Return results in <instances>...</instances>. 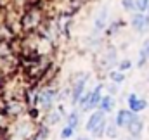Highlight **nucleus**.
Segmentation results:
<instances>
[{
  "instance_id": "nucleus-14",
  "label": "nucleus",
  "mask_w": 149,
  "mask_h": 140,
  "mask_svg": "<svg viewBox=\"0 0 149 140\" xmlns=\"http://www.w3.org/2000/svg\"><path fill=\"white\" fill-rule=\"evenodd\" d=\"M70 135H71V126H70V128H66V130L63 132V139H68Z\"/></svg>"
},
{
  "instance_id": "nucleus-18",
  "label": "nucleus",
  "mask_w": 149,
  "mask_h": 140,
  "mask_svg": "<svg viewBox=\"0 0 149 140\" xmlns=\"http://www.w3.org/2000/svg\"><path fill=\"white\" fill-rule=\"evenodd\" d=\"M35 140H43V132H42V133H40V135H38V137H37Z\"/></svg>"
},
{
  "instance_id": "nucleus-1",
  "label": "nucleus",
  "mask_w": 149,
  "mask_h": 140,
  "mask_svg": "<svg viewBox=\"0 0 149 140\" xmlns=\"http://www.w3.org/2000/svg\"><path fill=\"white\" fill-rule=\"evenodd\" d=\"M102 123H104V116H102V112H94V114H92V118H90V119H88V123H87V130L95 132Z\"/></svg>"
},
{
  "instance_id": "nucleus-12",
  "label": "nucleus",
  "mask_w": 149,
  "mask_h": 140,
  "mask_svg": "<svg viewBox=\"0 0 149 140\" xmlns=\"http://www.w3.org/2000/svg\"><path fill=\"white\" fill-rule=\"evenodd\" d=\"M76 125H78V114H76V112H73V114L70 116V126L73 128V126H76Z\"/></svg>"
},
{
  "instance_id": "nucleus-11",
  "label": "nucleus",
  "mask_w": 149,
  "mask_h": 140,
  "mask_svg": "<svg viewBox=\"0 0 149 140\" xmlns=\"http://www.w3.org/2000/svg\"><path fill=\"white\" fill-rule=\"evenodd\" d=\"M148 5H149V0H135V7L139 10H146Z\"/></svg>"
},
{
  "instance_id": "nucleus-6",
  "label": "nucleus",
  "mask_w": 149,
  "mask_h": 140,
  "mask_svg": "<svg viewBox=\"0 0 149 140\" xmlns=\"http://www.w3.org/2000/svg\"><path fill=\"white\" fill-rule=\"evenodd\" d=\"M52 99H54V90H43V94H42V99H40V104L42 107H49L50 102H52Z\"/></svg>"
},
{
  "instance_id": "nucleus-19",
  "label": "nucleus",
  "mask_w": 149,
  "mask_h": 140,
  "mask_svg": "<svg viewBox=\"0 0 149 140\" xmlns=\"http://www.w3.org/2000/svg\"><path fill=\"white\" fill-rule=\"evenodd\" d=\"M80 140H87V139H80Z\"/></svg>"
},
{
  "instance_id": "nucleus-10",
  "label": "nucleus",
  "mask_w": 149,
  "mask_h": 140,
  "mask_svg": "<svg viewBox=\"0 0 149 140\" xmlns=\"http://www.w3.org/2000/svg\"><path fill=\"white\" fill-rule=\"evenodd\" d=\"M104 21H106V9H102V12L99 14V17H97V28H102L104 26Z\"/></svg>"
},
{
  "instance_id": "nucleus-7",
  "label": "nucleus",
  "mask_w": 149,
  "mask_h": 140,
  "mask_svg": "<svg viewBox=\"0 0 149 140\" xmlns=\"http://www.w3.org/2000/svg\"><path fill=\"white\" fill-rule=\"evenodd\" d=\"M83 85H85V80H80L74 87V92H73V100L78 102L80 100V95H81V90H83Z\"/></svg>"
},
{
  "instance_id": "nucleus-13",
  "label": "nucleus",
  "mask_w": 149,
  "mask_h": 140,
  "mask_svg": "<svg viewBox=\"0 0 149 140\" xmlns=\"http://www.w3.org/2000/svg\"><path fill=\"white\" fill-rule=\"evenodd\" d=\"M111 78L114 80V81H121V80H123V76H121L120 73H113V74H111Z\"/></svg>"
},
{
  "instance_id": "nucleus-5",
  "label": "nucleus",
  "mask_w": 149,
  "mask_h": 140,
  "mask_svg": "<svg viewBox=\"0 0 149 140\" xmlns=\"http://www.w3.org/2000/svg\"><path fill=\"white\" fill-rule=\"evenodd\" d=\"M128 130H130V133L132 135H141V130H142V119L141 118H134L132 121H130V125H128Z\"/></svg>"
},
{
  "instance_id": "nucleus-16",
  "label": "nucleus",
  "mask_w": 149,
  "mask_h": 140,
  "mask_svg": "<svg viewBox=\"0 0 149 140\" xmlns=\"http://www.w3.org/2000/svg\"><path fill=\"white\" fill-rule=\"evenodd\" d=\"M121 69H127V68H130V62L128 61H125V62H121V66H120Z\"/></svg>"
},
{
  "instance_id": "nucleus-8",
  "label": "nucleus",
  "mask_w": 149,
  "mask_h": 140,
  "mask_svg": "<svg viewBox=\"0 0 149 140\" xmlns=\"http://www.w3.org/2000/svg\"><path fill=\"white\" fill-rule=\"evenodd\" d=\"M101 90H102V87L99 85L94 92H92V97H90V104H88V109H92V107H95L97 104V100H99V94H101Z\"/></svg>"
},
{
  "instance_id": "nucleus-17",
  "label": "nucleus",
  "mask_w": 149,
  "mask_h": 140,
  "mask_svg": "<svg viewBox=\"0 0 149 140\" xmlns=\"http://www.w3.org/2000/svg\"><path fill=\"white\" fill-rule=\"evenodd\" d=\"M109 137H111V139H114V137H116V135H114V128H109Z\"/></svg>"
},
{
  "instance_id": "nucleus-2",
  "label": "nucleus",
  "mask_w": 149,
  "mask_h": 140,
  "mask_svg": "<svg viewBox=\"0 0 149 140\" xmlns=\"http://www.w3.org/2000/svg\"><path fill=\"white\" fill-rule=\"evenodd\" d=\"M132 24H134L135 30L144 31V30H148V26H149V19L148 17H144L142 14H139V16H135V17L132 19Z\"/></svg>"
},
{
  "instance_id": "nucleus-15",
  "label": "nucleus",
  "mask_w": 149,
  "mask_h": 140,
  "mask_svg": "<svg viewBox=\"0 0 149 140\" xmlns=\"http://www.w3.org/2000/svg\"><path fill=\"white\" fill-rule=\"evenodd\" d=\"M123 5H125V9H132V7H134L132 0H123Z\"/></svg>"
},
{
  "instance_id": "nucleus-4",
  "label": "nucleus",
  "mask_w": 149,
  "mask_h": 140,
  "mask_svg": "<svg viewBox=\"0 0 149 140\" xmlns=\"http://www.w3.org/2000/svg\"><path fill=\"white\" fill-rule=\"evenodd\" d=\"M128 104H130V109L132 111H142L146 107V100H141V99H137L135 94H132L128 97Z\"/></svg>"
},
{
  "instance_id": "nucleus-3",
  "label": "nucleus",
  "mask_w": 149,
  "mask_h": 140,
  "mask_svg": "<svg viewBox=\"0 0 149 140\" xmlns=\"http://www.w3.org/2000/svg\"><path fill=\"white\" fill-rule=\"evenodd\" d=\"M132 119H134V116H132L130 111H120L118 119H116V125H118V126H128Z\"/></svg>"
},
{
  "instance_id": "nucleus-9",
  "label": "nucleus",
  "mask_w": 149,
  "mask_h": 140,
  "mask_svg": "<svg viewBox=\"0 0 149 140\" xmlns=\"http://www.w3.org/2000/svg\"><path fill=\"white\" fill-rule=\"evenodd\" d=\"M113 105H114V100H113L111 97H104V99L101 100V107H102V111H111Z\"/></svg>"
}]
</instances>
